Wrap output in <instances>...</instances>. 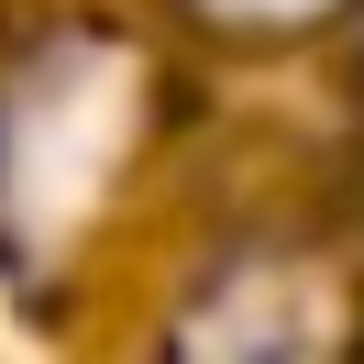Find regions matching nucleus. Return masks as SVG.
I'll list each match as a JSON object with an SVG mask.
<instances>
[{"mask_svg":"<svg viewBox=\"0 0 364 364\" xmlns=\"http://www.w3.org/2000/svg\"><path fill=\"white\" fill-rule=\"evenodd\" d=\"M342 320L298 254H232L166 331V364H331Z\"/></svg>","mask_w":364,"mask_h":364,"instance_id":"nucleus-1","label":"nucleus"},{"mask_svg":"<svg viewBox=\"0 0 364 364\" xmlns=\"http://www.w3.org/2000/svg\"><path fill=\"white\" fill-rule=\"evenodd\" d=\"M199 23H221V33H309V23H331L342 0H188Z\"/></svg>","mask_w":364,"mask_h":364,"instance_id":"nucleus-2","label":"nucleus"}]
</instances>
